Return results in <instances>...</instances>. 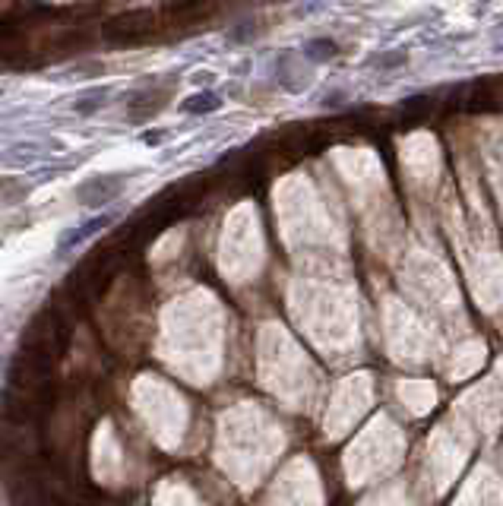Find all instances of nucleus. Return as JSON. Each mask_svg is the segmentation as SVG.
I'll return each mask as SVG.
<instances>
[{
    "label": "nucleus",
    "instance_id": "nucleus-9",
    "mask_svg": "<svg viewBox=\"0 0 503 506\" xmlns=\"http://www.w3.org/2000/svg\"><path fill=\"white\" fill-rule=\"evenodd\" d=\"M336 51H339V45L332 38H317V41H311V45H307V54H311L314 61H330Z\"/></svg>",
    "mask_w": 503,
    "mask_h": 506
},
{
    "label": "nucleus",
    "instance_id": "nucleus-5",
    "mask_svg": "<svg viewBox=\"0 0 503 506\" xmlns=\"http://www.w3.org/2000/svg\"><path fill=\"white\" fill-rule=\"evenodd\" d=\"M108 222H111V215H102V219H92L89 225L76 228V231H67V234H63V238H61V250H70V247H73V244H79V240H83V238H89L92 231H102V228L108 225Z\"/></svg>",
    "mask_w": 503,
    "mask_h": 506
},
{
    "label": "nucleus",
    "instance_id": "nucleus-7",
    "mask_svg": "<svg viewBox=\"0 0 503 506\" xmlns=\"http://www.w3.org/2000/svg\"><path fill=\"white\" fill-rule=\"evenodd\" d=\"M105 98H108V89H92V92H86V95L76 98L73 111L76 114H92V111H98L105 105Z\"/></svg>",
    "mask_w": 503,
    "mask_h": 506
},
{
    "label": "nucleus",
    "instance_id": "nucleus-6",
    "mask_svg": "<svg viewBox=\"0 0 503 506\" xmlns=\"http://www.w3.org/2000/svg\"><path fill=\"white\" fill-rule=\"evenodd\" d=\"M180 108L187 111V114H209V111L219 108V98L212 95V92H200V95H190Z\"/></svg>",
    "mask_w": 503,
    "mask_h": 506
},
{
    "label": "nucleus",
    "instance_id": "nucleus-8",
    "mask_svg": "<svg viewBox=\"0 0 503 506\" xmlns=\"http://www.w3.org/2000/svg\"><path fill=\"white\" fill-rule=\"evenodd\" d=\"M200 7H203V0H174L171 7H168V16H174V20L200 16Z\"/></svg>",
    "mask_w": 503,
    "mask_h": 506
},
{
    "label": "nucleus",
    "instance_id": "nucleus-3",
    "mask_svg": "<svg viewBox=\"0 0 503 506\" xmlns=\"http://www.w3.org/2000/svg\"><path fill=\"white\" fill-rule=\"evenodd\" d=\"M165 98H168V92H155V89L137 92V95L130 98V121L139 123V121H146V117H152L155 111H162Z\"/></svg>",
    "mask_w": 503,
    "mask_h": 506
},
{
    "label": "nucleus",
    "instance_id": "nucleus-10",
    "mask_svg": "<svg viewBox=\"0 0 503 506\" xmlns=\"http://www.w3.org/2000/svg\"><path fill=\"white\" fill-rule=\"evenodd\" d=\"M490 89H494V98H497V105H503V76H500V82H497V79H490Z\"/></svg>",
    "mask_w": 503,
    "mask_h": 506
},
{
    "label": "nucleus",
    "instance_id": "nucleus-2",
    "mask_svg": "<svg viewBox=\"0 0 503 506\" xmlns=\"http://www.w3.org/2000/svg\"><path fill=\"white\" fill-rule=\"evenodd\" d=\"M124 174H98V178H89L79 190H76V197H79V203L83 206H105L108 199H114L121 190H124Z\"/></svg>",
    "mask_w": 503,
    "mask_h": 506
},
{
    "label": "nucleus",
    "instance_id": "nucleus-1",
    "mask_svg": "<svg viewBox=\"0 0 503 506\" xmlns=\"http://www.w3.org/2000/svg\"><path fill=\"white\" fill-rule=\"evenodd\" d=\"M149 29H152V13L149 10H130V13L111 16V20L102 26V35L108 41H114V45H127V41L143 38Z\"/></svg>",
    "mask_w": 503,
    "mask_h": 506
},
{
    "label": "nucleus",
    "instance_id": "nucleus-4",
    "mask_svg": "<svg viewBox=\"0 0 503 506\" xmlns=\"http://www.w3.org/2000/svg\"><path fill=\"white\" fill-rule=\"evenodd\" d=\"M434 111V102H431L428 95H415V98H408L405 105H402V114H405V123L408 127H415V123H421L424 117Z\"/></svg>",
    "mask_w": 503,
    "mask_h": 506
}]
</instances>
